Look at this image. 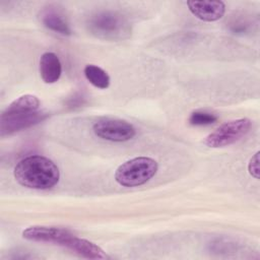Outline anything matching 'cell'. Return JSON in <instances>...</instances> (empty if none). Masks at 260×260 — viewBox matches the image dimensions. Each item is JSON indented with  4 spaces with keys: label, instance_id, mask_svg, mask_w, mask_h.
Masks as SVG:
<instances>
[{
    "label": "cell",
    "instance_id": "cell-2",
    "mask_svg": "<svg viewBox=\"0 0 260 260\" xmlns=\"http://www.w3.org/2000/svg\"><path fill=\"white\" fill-rule=\"evenodd\" d=\"M86 25L91 35L102 40L122 41L131 36L129 21L117 11H99L89 16Z\"/></svg>",
    "mask_w": 260,
    "mask_h": 260
},
{
    "label": "cell",
    "instance_id": "cell-4",
    "mask_svg": "<svg viewBox=\"0 0 260 260\" xmlns=\"http://www.w3.org/2000/svg\"><path fill=\"white\" fill-rule=\"evenodd\" d=\"M252 122L247 118L226 122L211 132L204 140L208 147H223L243 138L251 129Z\"/></svg>",
    "mask_w": 260,
    "mask_h": 260
},
{
    "label": "cell",
    "instance_id": "cell-13",
    "mask_svg": "<svg viewBox=\"0 0 260 260\" xmlns=\"http://www.w3.org/2000/svg\"><path fill=\"white\" fill-rule=\"evenodd\" d=\"M40 107L39 99L34 94H24L14 100L6 109L16 111H38Z\"/></svg>",
    "mask_w": 260,
    "mask_h": 260
},
{
    "label": "cell",
    "instance_id": "cell-8",
    "mask_svg": "<svg viewBox=\"0 0 260 260\" xmlns=\"http://www.w3.org/2000/svg\"><path fill=\"white\" fill-rule=\"evenodd\" d=\"M187 5L191 13L203 21H215L220 19L225 11L222 1H188Z\"/></svg>",
    "mask_w": 260,
    "mask_h": 260
},
{
    "label": "cell",
    "instance_id": "cell-7",
    "mask_svg": "<svg viewBox=\"0 0 260 260\" xmlns=\"http://www.w3.org/2000/svg\"><path fill=\"white\" fill-rule=\"evenodd\" d=\"M72 234L66 230L53 228V226H41L34 225L25 229L22 232V237L28 241L54 243L56 245L63 246L65 241Z\"/></svg>",
    "mask_w": 260,
    "mask_h": 260
},
{
    "label": "cell",
    "instance_id": "cell-10",
    "mask_svg": "<svg viewBox=\"0 0 260 260\" xmlns=\"http://www.w3.org/2000/svg\"><path fill=\"white\" fill-rule=\"evenodd\" d=\"M40 19L43 24L58 34L69 36L71 35V28L63 15V13L55 6H47L40 12Z\"/></svg>",
    "mask_w": 260,
    "mask_h": 260
},
{
    "label": "cell",
    "instance_id": "cell-9",
    "mask_svg": "<svg viewBox=\"0 0 260 260\" xmlns=\"http://www.w3.org/2000/svg\"><path fill=\"white\" fill-rule=\"evenodd\" d=\"M63 247H66L70 249L71 251L77 253L78 255L88 258V259H100L105 260L108 259V255L104 252L103 249H101L98 245L85 240L77 238L73 235H71L64 243Z\"/></svg>",
    "mask_w": 260,
    "mask_h": 260
},
{
    "label": "cell",
    "instance_id": "cell-6",
    "mask_svg": "<svg viewBox=\"0 0 260 260\" xmlns=\"http://www.w3.org/2000/svg\"><path fill=\"white\" fill-rule=\"evenodd\" d=\"M92 130L98 137L113 142L130 140L136 134L135 128L130 123L113 118H105L96 121L92 126Z\"/></svg>",
    "mask_w": 260,
    "mask_h": 260
},
{
    "label": "cell",
    "instance_id": "cell-1",
    "mask_svg": "<svg viewBox=\"0 0 260 260\" xmlns=\"http://www.w3.org/2000/svg\"><path fill=\"white\" fill-rule=\"evenodd\" d=\"M13 174L20 185L39 190L54 187L60 178V172L55 162L42 155L22 158L16 164Z\"/></svg>",
    "mask_w": 260,
    "mask_h": 260
},
{
    "label": "cell",
    "instance_id": "cell-5",
    "mask_svg": "<svg viewBox=\"0 0 260 260\" xmlns=\"http://www.w3.org/2000/svg\"><path fill=\"white\" fill-rule=\"evenodd\" d=\"M47 114L41 111H16L5 109L0 117L1 136L10 135L43 121Z\"/></svg>",
    "mask_w": 260,
    "mask_h": 260
},
{
    "label": "cell",
    "instance_id": "cell-12",
    "mask_svg": "<svg viewBox=\"0 0 260 260\" xmlns=\"http://www.w3.org/2000/svg\"><path fill=\"white\" fill-rule=\"evenodd\" d=\"M83 71H84V75H85L86 79L93 86L101 88V89H105V88L109 87L111 79H110V76L107 73V71H105L103 68H101L96 65L88 64L84 67Z\"/></svg>",
    "mask_w": 260,
    "mask_h": 260
},
{
    "label": "cell",
    "instance_id": "cell-3",
    "mask_svg": "<svg viewBox=\"0 0 260 260\" xmlns=\"http://www.w3.org/2000/svg\"><path fill=\"white\" fill-rule=\"evenodd\" d=\"M157 169V162L151 157H134L118 167L115 180L124 187H137L148 182L156 174Z\"/></svg>",
    "mask_w": 260,
    "mask_h": 260
},
{
    "label": "cell",
    "instance_id": "cell-14",
    "mask_svg": "<svg viewBox=\"0 0 260 260\" xmlns=\"http://www.w3.org/2000/svg\"><path fill=\"white\" fill-rule=\"evenodd\" d=\"M217 116L210 112L206 111H195L189 117V122L192 125L196 126H203V125H210L216 122Z\"/></svg>",
    "mask_w": 260,
    "mask_h": 260
},
{
    "label": "cell",
    "instance_id": "cell-15",
    "mask_svg": "<svg viewBox=\"0 0 260 260\" xmlns=\"http://www.w3.org/2000/svg\"><path fill=\"white\" fill-rule=\"evenodd\" d=\"M249 173L256 179L259 178V151H257L249 161Z\"/></svg>",
    "mask_w": 260,
    "mask_h": 260
},
{
    "label": "cell",
    "instance_id": "cell-11",
    "mask_svg": "<svg viewBox=\"0 0 260 260\" xmlns=\"http://www.w3.org/2000/svg\"><path fill=\"white\" fill-rule=\"evenodd\" d=\"M62 72L61 62L58 56L52 52H46L40 59V73L46 83L56 82Z\"/></svg>",
    "mask_w": 260,
    "mask_h": 260
}]
</instances>
